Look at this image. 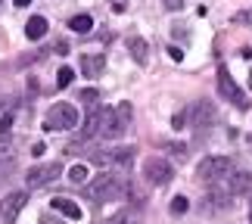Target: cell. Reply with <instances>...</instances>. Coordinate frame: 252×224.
I'll return each instance as SVG.
<instances>
[{"label":"cell","mask_w":252,"mask_h":224,"mask_svg":"<svg viewBox=\"0 0 252 224\" xmlns=\"http://www.w3.org/2000/svg\"><path fill=\"white\" fill-rule=\"evenodd\" d=\"M25 202H28V193L25 190H16V193H6L3 202H0V218H3L6 224H13L19 218V212L25 209Z\"/></svg>","instance_id":"8"},{"label":"cell","mask_w":252,"mask_h":224,"mask_svg":"<svg viewBox=\"0 0 252 224\" xmlns=\"http://www.w3.org/2000/svg\"><path fill=\"white\" fill-rule=\"evenodd\" d=\"M44 34H47V19L44 16H32L28 25H25V37L28 41H41Z\"/></svg>","instance_id":"15"},{"label":"cell","mask_w":252,"mask_h":224,"mask_svg":"<svg viewBox=\"0 0 252 224\" xmlns=\"http://www.w3.org/2000/svg\"><path fill=\"white\" fill-rule=\"evenodd\" d=\"M72 78H75V72L69 69V65H65V69H60V75H56V87H69Z\"/></svg>","instance_id":"22"},{"label":"cell","mask_w":252,"mask_h":224,"mask_svg":"<svg viewBox=\"0 0 252 224\" xmlns=\"http://www.w3.org/2000/svg\"><path fill=\"white\" fill-rule=\"evenodd\" d=\"M218 94L224 96L227 103H234L237 109H249V100H246V94L237 87V81L230 78L227 72V65H218Z\"/></svg>","instance_id":"4"},{"label":"cell","mask_w":252,"mask_h":224,"mask_svg":"<svg viewBox=\"0 0 252 224\" xmlns=\"http://www.w3.org/2000/svg\"><path fill=\"white\" fill-rule=\"evenodd\" d=\"M60 174H63V165L60 162H44V165H34V168L25 174V181H28V187H32V190H37V187L53 184Z\"/></svg>","instance_id":"7"},{"label":"cell","mask_w":252,"mask_h":224,"mask_svg":"<svg viewBox=\"0 0 252 224\" xmlns=\"http://www.w3.org/2000/svg\"><path fill=\"white\" fill-rule=\"evenodd\" d=\"M9 134H13V112H3L0 115V143L9 140Z\"/></svg>","instance_id":"19"},{"label":"cell","mask_w":252,"mask_h":224,"mask_svg":"<svg viewBox=\"0 0 252 224\" xmlns=\"http://www.w3.org/2000/svg\"><path fill=\"white\" fill-rule=\"evenodd\" d=\"M218 122V112H215V106H212L209 100H199V103H193L190 106V128L193 131H209L212 125Z\"/></svg>","instance_id":"6"},{"label":"cell","mask_w":252,"mask_h":224,"mask_svg":"<svg viewBox=\"0 0 252 224\" xmlns=\"http://www.w3.org/2000/svg\"><path fill=\"white\" fill-rule=\"evenodd\" d=\"M41 224H63V221H56V218H50V215H44V218H41Z\"/></svg>","instance_id":"28"},{"label":"cell","mask_w":252,"mask_h":224,"mask_svg":"<svg viewBox=\"0 0 252 224\" xmlns=\"http://www.w3.org/2000/svg\"><path fill=\"white\" fill-rule=\"evenodd\" d=\"M249 84H252V75H249Z\"/></svg>","instance_id":"31"},{"label":"cell","mask_w":252,"mask_h":224,"mask_svg":"<svg viewBox=\"0 0 252 224\" xmlns=\"http://www.w3.org/2000/svg\"><path fill=\"white\" fill-rule=\"evenodd\" d=\"M249 150H252V134H249Z\"/></svg>","instance_id":"30"},{"label":"cell","mask_w":252,"mask_h":224,"mask_svg":"<svg viewBox=\"0 0 252 224\" xmlns=\"http://www.w3.org/2000/svg\"><path fill=\"white\" fill-rule=\"evenodd\" d=\"M230 174H234V159H227V156H206L196 165V181H202V184L230 181Z\"/></svg>","instance_id":"2"},{"label":"cell","mask_w":252,"mask_h":224,"mask_svg":"<svg viewBox=\"0 0 252 224\" xmlns=\"http://www.w3.org/2000/svg\"><path fill=\"white\" fill-rule=\"evenodd\" d=\"M53 50L60 53V56H65V50H69V41H56V44H53Z\"/></svg>","instance_id":"25"},{"label":"cell","mask_w":252,"mask_h":224,"mask_svg":"<svg viewBox=\"0 0 252 224\" xmlns=\"http://www.w3.org/2000/svg\"><path fill=\"white\" fill-rule=\"evenodd\" d=\"M230 209V193H218V190H212L209 196H206V206H202V212H224Z\"/></svg>","instance_id":"13"},{"label":"cell","mask_w":252,"mask_h":224,"mask_svg":"<svg viewBox=\"0 0 252 224\" xmlns=\"http://www.w3.org/2000/svg\"><path fill=\"white\" fill-rule=\"evenodd\" d=\"M87 178H91L87 165H72V168H69V181H72V184H78V187H84Z\"/></svg>","instance_id":"18"},{"label":"cell","mask_w":252,"mask_h":224,"mask_svg":"<svg viewBox=\"0 0 252 224\" xmlns=\"http://www.w3.org/2000/svg\"><path fill=\"white\" fill-rule=\"evenodd\" d=\"M162 3H165L168 9H181V6H184V0H162Z\"/></svg>","instance_id":"26"},{"label":"cell","mask_w":252,"mask_h":224,"mask_svg":"<svg viewBox=\"0 0 252 224\" xmlns=\"http://www.w3.org/2000/svg\"><path fill=\"white\" fill-rule=\"evenodd\" d=\"M75 125H78V109H75L72 103L50 106V112H47V119H44V128L47 131H72Z\"/></svg>","instance_id":"3"},{"label":"cell","mask_w":252,"mask_h":224,"mask_svg":"<svg viewBox=\"0 0 252 224\" xmlns=\"http://www.w3.org/2000/svg\"><path fill=\"white\" fill-rule=\"evenodd\" d=\"M106 69V56L103 53H81V72L84 78H100Z\"/></svg>","instance_id":"9"},{"label":"cell","mask_w":252,"mask_h":224,"mask_svg":"<svg viewBox=\"0 0 252 224\" xmlns=\"http://www.w3.org/2000/svg\"><path fill=\"white\" fill-rule=\"evenodd\" d=\"M143 178L150 184H156V187H165V184L174 181V168L168 165V159H162V156H150V159L143 162Z\"/></svg>","instance_id":"5"},{"label":"cell","mask_w":252,"mask_h":224,"mask_svg":"<svg viewBox=\"0 0 252 224\" xmlns=\"http://www.w3.org/2000/svg\"><path fill=\"white\" fill-rule=\"evenodd\" d=\"M128 50H131V56H134L140 65H147V60H150V47H147V41H143V37L131 34V37H128Z\"/></svg>","instance_id":"14"},{"label":"cell","mask_w":252,"mask_h":224,"mask_svg":"<svg viewBox=\"0 0 252 224\" xmlns=\"http://www.w3.org/2000/svg\"><path fill=\"white\" fill-rule=\"evenodd\" d=\"M50 206L60 212V215H65L69 221H78L81 218V209H78V202H72L69 196H56V199H50Z\"/></svg>","instance_id":"11"},{"label":"cell","mask_w":252,"mask_h":224,"mask_svg":"<svg viewBox=\"0 0 252 224\" xmlns=\"http://www.w3.org/2000/svg\"><path fill=\"white\" fill-rule=\"evenodd\" d=\"M249 190H252V174L249 171L230 174V196H246Z\"/></svg>","instance_id":"12"},{"label":"cell","mask_w":252,"mask_h":224,"mask_svg":"<svg viewBox=\"0 0 252 224\" xmlns=\"http://www.w3.org/2000/svg\"><path fill=\"white\" fill-rule=\"evenodd\" d=\"M69 28H72V32H78V34H87L94 28V19L87 16V13H78V16L69 19Z\"/></svg>","instance_id":"17"},{"label":"cell","mask_w":252,"mask_h":224,"mask_svg":"<svg viewBox=\"0 0 252 224\" xmlns=\"http://www.w3.org/2000/svg\"><path fill=\"white\" fill-rule=\"evenodd\" d=\"M103 134V109H94L91 115L84 119V128H81V140H94Z\"/></svg>","instance_id":"10"},{"label":"cell","mask_w":252,"mask_h":224,"mask_svg":"<svg viewBox=\"0 0 252 224\" xmlns=\"http://www.w3.org/2000/svg\"><path fill=\"white\" fill-rule=\"evenodd\" d=\"M234 22L237 25H252V6L243 9V13H234Z\"/></svg>","instance_id":"23"},{"label":"cell","mask_w":252,"mask_h":224,"mask_svg":"<svg viewBox=\"0 0 252 224\" xmlns=\"http://www.w3.org/2000/svg\"><path fill=\"white\" fill-rule=\"evenodd\" d=\"M13 3H16V6H28V3H32V0H13Z\"/></svg>","instance_id":"29"},{"label":"cell","mask_w":252,"mask_h":224,"mask_svg":"<svg viewBox=\"0 0 252 224\" xmlns=\"http://www.w3.org/2000/svg\"><path fill=\"white\" fill-rule=\"evenodd\" d=\"M134 162V147H119V150H109V165L115 168H128Z\"/></svg>","instance_id":"16"},{"label":"cell","mask_w":252,"mask_h":224,"mask_svg":"<svg viewBox=\"0 0 252 224\" xmlns=\"http://www.w3.org/2000/svg\"><path fill=\"white\" fill-rule=\"evenodd\" d=\"M125 190H128L125 178H119V174H109V171H103L100 178H94V181L84 184V196L94 199V202H115V199L125 196Z\"/></svg>","instance_id":"1"},{"label":"cell","mask_w":252,"mask_h":224,"mask_svg":"<svg viewBox=\"0 0 252 224\" xmlns=\"http://www.w3.org/2000/svg\"><path fill=\"white\" fill-rule=\"evenodd\" d=\"M187 209H190V199L187 196H174L171 199V212H174V215H184Z\"/></svg>","instance_id":"21"},{"label":"cell","mask_w":252,"mask_h":224,"mask_svg":"<svg viewBox=\"0 0 252 224\" xmlns=\"http://www.w3.org/2000/svg\"><path fill=\"white\" fill-rule=\"evenodd\" d=\"M96 100H100V91H96V87H87V91H81V103H84V106H91V109H94Z\"/></svg>","instance_id":"20"},{"label":"cell","mask_w":252,"mask_h":224,"mask_svg":"<svg viewBox=\"0 0 252 224\" xmlns=\"http://www.w3.org/2000/svg\"><path fill=\"white\" fill-rule=\"evenodd\" d=\"M168 56H171V60H174V63H181V60H184V53H181V47H168Z\"/></svg>","instance_id":"24"},{"label":"cell","mask_w":252,"mask_h":224,"mask_svg":"<svg viewBox=\"0 0 252 224\" xmlns=\"http://www.w3.org/2000/svg\"><path fill=\"white\" fill-rule=\"evenodd\" d=\"M44 150H47V147H44V143H41V140H37V143H34V147H32V153H34V156H41Z\"/></svg>","instance_id":"27"}]
</instances>
